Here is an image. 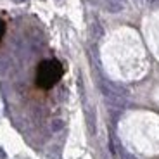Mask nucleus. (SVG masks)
I'll return each instance as SVG.
<instances>
[{"label":"nucleus","instance_id":"nucleus-1","mask_svg":"<svg viewBox=\"0 0 159 159\" xmlns=\"http://www.w3.org/2000/svg\"><path fill=\"white\" fill-rule=\"evenodd\" d=\"M62 76V66L59 61L56 59H48L38 66L36 71V83L42 88H50L57 83Z\"/></svg>","mask_w":159,"mask_h":159},{"label":"nucleus","instance_id":"nucleus-2","mask_svg":"<svg viewBox=\"0 0 159 159\" xmlns=\"http://www.w3.org/2000/svg\"><path fill=\"white\" fill-rule=\"evenodd\" d=\"M100 90L104 92V95L112 106H118V107H123L125 102H126V95L128 92L125 90L123 87H119L116 83H111V81H104L100 85Z\"/></svg>","mask_w":159,"mask_h":159},{"label":"nucleus","instance_id":"nucleus-3","mask_svg":"<svg viewBox=\"0 0 159 159\" xmlns=\"http://www.w3.org/2000/svg\"><path fill=\"white\" fill-rule=\"evenodd\" d=\"M87 125H88V131L93 135L95 133V116H93V111L87 112Z\"/></svg>","mask_w":159,"mask_h":159},{"label":"nucleus","instance_id":"nucleus-4","mask_svg":"<svg viewBox=\"0 0 159 159\" xmlns=\"http://www.w3.org/2000/svg\"><path fill=\"white\" fill-rule=\"evenodd\" d=\"M62 128H64L62 119H54V121H52V130L54 131H59V130H62Z\"/></svg>","mask_w":159,"mask_h":159},{"label":"nucleus","instance_id":"nucleus-5","mask_svg":"<svg viewBox=\"0 0 159 159\" xmlns=\"http://www.w3.org/2000/svg\"><path fill=\"white\" fill-rule=\"evenodd\" d=\"M92 31H93V38H99V36L104 33V31H102V28H100V26H99L97 23L92 24Z\"/></svg>","mask_w":159,"mask_h":159},{"label":"nucleus","instance_id":"nucleus-6","mask_svg":"<svg viewBox=\"0 0 159 159\" xmlns=\"http://www.w3.org/2000/svg\"><path fill=\"white\" fill-rule=\"evenodd\" d=\"M4 31H5V26H4V21L0 19V38L4 36Z\"/></svg>","mask_w":159,"mask_h":159},{"label":"nucleus","instance_id":"nucleus-7","mask_svg":"<svg viewBox=\"0 0 159 159\" xmlns=\"http://www.w3.org/2000/svg\"><path fill=\"white\" fill-rule=\"evenodd\" d=\"M0 159H5V152L2 151V149H0Z\"/></svg>","mask_w":159,"mask_h":159},{"label":"nucleus","instance_id":"nucleus-8","mask_svg":"<svg viewBox=\"0 0 159 159\" xmlns=\"http://www.w3.org/2000/svg\"><path fill=\"white\" fill-rule=\"evenodd\" d=\"M12 2H16V4H23V2H26V0H12Z\"/></svg>","mask_w":159,"mask_h":159},{"label":"nucleus","instance_id":"nucleus-9","mask_svg":"<svg viewBox=\"0 0 159 159\" xmlns=\"http://www.w3.org/2000/svg\"><path fill=\"white\" fill-rule=\"evenodd\" d=\"M152 2H154V4H159V0H152Z\"/></svg>","mask_w":159,"mask_h":159}]
</instances>
